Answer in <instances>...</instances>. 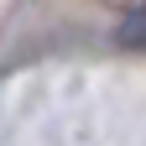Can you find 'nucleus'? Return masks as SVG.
I'll use <instances>...</instances> for the list:
<instances>
[{
	"mask_svg": "<svg viewBox=\"0 0 146 146\" xmlns=\"http://www.w3.org/2000/svg\"><path fill=\"white\" fill-rule=\"evenodd\" d=\"M115 42H120V47H146V5L131 11V16L115 26Z\"/></svg>",
	"mask_w": 146,
	"mask_h": 146,
	"instance_id": "1",
	"label": "nucleus"
}]
</instances>
